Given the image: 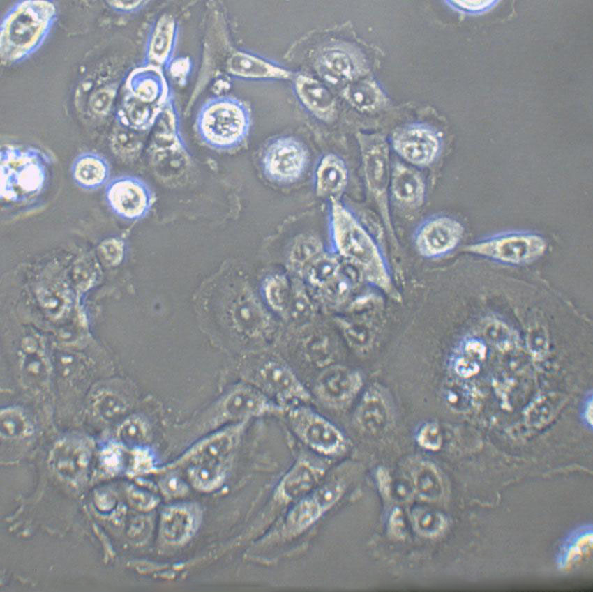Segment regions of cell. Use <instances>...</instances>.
I'll use <instances>...</instances> for the list:
<instances>
[{"mask_svg": "<svg viewBox=\"0 0 593 592\" xmlns=\"http://www.w3.org/2000/svg\"><path fill=\"white\" fill-rule=\"evenodd\" d=\"M310 301L303 289L298 286L292 287V297L287 314L294 319H301L308 316L311 311Z\"/></svg>", "mask_w": 593, "mask_h": 592, "instance_id": "obj_42", "label": "cell"}, {"mask_svg": "<svg viewBox=\"0 0 593 592\" xmlns=\"http://www.w3.org/2000/svg\"><path fill=\"white\" fill-rule=\"evenodd\" d=\"M592 545V533L591 530L584 531L577 534L572 538L566 548L564 555L562 559L563 567H570L580 561L591 549Z\"/></svg>", "mask_w": 593, "mask_h": 592, "instance_id": "obj_38", "label": "cell"}, {"mask_svg": "<svg viewBox=\"0 0 593 592\" xmlns=\"http://www.w3.org/2000/svg\"><path fill=\"white\" fill-rule=\"evenodd\" d=\"M463 231V225L455 218L446 215L432 216L418 227L414 235L415 245L422 256L439 257L456 248Z\"/></svg>", "mask_w": 593, "mask_h": 592, "instance_id": "obj_16", "label": "cell"}, {"mask_svg": "<svg viewBox=\"0 0 593 592\" xmlns=\"http://www.w3.org/2000/svg\"><path fill=\"white\" fill-rule=\"evenodd\" d=\"M285 414L293 434L312 453L330 457L344 450L346 439L343 433L307 404L292 406Z\"/></svg>", "mask_w": 593, "mask_h": 592, "instance_id": "obj_7", "label": "cell"}, {"mask_svg": "<svg viewBox=\"0 0 593 592\" xmlns=\"http://www.w3.org/2000/svg\"><path fill=\"white\" fill-rule=\"evenodd\" d=\"M479 365L476 363L465 358L457 360L455 365L456 372L463 377H470L476 374L479 371Z\"/></svg>", "mask_w": 593, "mask_h": 592, "instance_id": "obj_48", "label": "cell"}, {"mask_svg": "<svg viewBox=\"0 0 593 592\" xmlns=\"http://www.w3.org/2000/svg\"><path fill=\"white\" fill-rule=\"evenodd\" d=\"M94 407L98 416L107 421L121 416L126 410L124 402L111 393H103L98 395L95 400Z\"/></svg>", "mask_w": 593, "mask_h": 592, "instance_id": "obj_39", "label": "cell"}, {"mask_svg": "<svg viewBox=\"0 0 593 592\" xmlns=\"http://www.w3.org/2000/svg\"><path fill=\"white\" fill-rule=\"evenodd\" d=\"M1 433L8 437H17L27 430V422L23 414L15 409H6L1 412Z\"/></svg>", "mask_w": 593, "mask_h": 592, "instance_id": "obj_40", "label": "cell"}, {"mask_svg": "<svg viewBox=\"0 0 593 592\" xmlns=\"http://www.w3.org/2000/svg\"><path fill=\"white\" fill-rule=\"evenodd\" d=\"M192 518L185 510L172 508L163 515L161 531L164 538L171 543L184 540L192 528Z\"/></svg>", "mask_w": 593, "mask_h": 592, "instance_id": "obj_34", "label": "cell"}, {"mask_svg": "<svg viewBox=\"0 0 593 592\" xmlns=\"http://www.w3.org/2000/svg\"><path fill=\"white\" fill-rule=\"evenodd\" d=\"M250 126V114L241 101L219 96L207 100L196 119L197 133L205 144L218 150L239 146L246 138Z\"/></svg>", "mask_w": 593, "mask_h": 592, "instance_id": "obj_3", "label": "cell"}, {"mask_svg": "<svg viewBox=\"0 0 593 592\" xmlns=\"http://www.w3.org/2000/svg\"><path fill=\"white\" fill-rule=\"evenodd\" d=\"M47 159L38 149L6 145L1 151V195L8 202H23L38 195L47 176Z\"/></svg>", "mask_w": 593, "mask_h": 592, "instance_id": "obj_4", "label": "cell"}, {"mask_svg": "<svg viewBox=\"0 0 593 592\" xmlns=\"http://www.w3.org/2000/svg\"><path fill=\"white\" fill-rule=\"evenodd\" d=\"M232 317L237 331L248 337L264 335L270 330L269 317L250 297L239 299L234 303Z\"/></svg>", "mask_w": 593, "mask_h": 592, "instance_id": "obj_27", "label": "cell"}, {"mask_svg": "<svg viewBox=\"0 0 593 592\" xmlns=\"http://www.w3.org/2000/svg\"><path fill=\"white\" fill-rule=\"evenodd\" d=\"M57 19L51 1H21L3 17L0 30V55L3 65L20 62L43 43Z\"/></svg>", "mask_w": 593, "mask_h": 592, "instance_id": "obj_1", "label": "cell"}, {"mask_svg": "<svg viewBox=\"0 0 593 592\" xmlns=\"http://www.w3.org/2000/svg\"><path fill=\"white\" fill-rule=\"evenodd\" d=\"M357 139L367 188L382 216L388 220L391 167L387 142L377 133H359Z\"/></svg>", "mask_w": 593, "mask_h": 592, "instance_id": "obj_9", "label": "cell"}, {"mask_svg": "<svg viewBox=\"0 0 593 592\" xmlns=\"http://www.w3.org/2000/svg\"><path fill=\"white\" fill-rule=\"evenodd\" d=\"M583 415L585 421L590 425H592V397H590L585 406Z\"/></svg>", "mask_w": 593, "mask_h": 592, "instance_id": "obj_53", "label": "cell"}, {"mask_svg": "<svg viewBox=\"0 0 593 592\" xmlns=\"http://www.w3.org/2000/svg\"><path fill=\"white\" fill-rule=\"evenodd\" d=\"M105 197L111 209L129 220L138 219L147 213L153 204V195L141 179L122 176L114 178L107 185Z\"/></svg>", "mask_w": 593, "mask_h": 592, "instance_id": "obj_15", "label": "cell"}, {"mask_svg": "<svg viewBox=\"0 0 593 592\" xmlns=\"http://www.w3.org/2000/svg\"><path fill=\"white\" fill-rule=\"evenodd\" d=\"M75 183L84 189H96L105 184L110 167L104 158L94 153H84L74 160L71 167Z\"/></svg>", "mask_w": 593, "mask_h": 592, "instance_id": "obj_28", "label": "cell"}, {"mask_svg": "<svg viewBox=\"0 0 593 592\" xmlns=\"http://www.w3.org/2000/svg\"><path fill=\"white\" fill-rule=\"evenodd\" d=\"M390 528L393 535L398 538L403 537L405 533V523L402 512L396 509L390 518Z\"/></svg>", "mask_w": 593, "mask_h": 592, "instance_id": "obj_49", "label": "cell"}, {"mask_svg": "<svg viewBox=\"0 0 593 592\" xmlns=\"http://www.w3.org/2000/svg\"><path fill=\"white\" fill-rule=\"evenodd\" d=\"M177 24L169 14L161 15L149 34L146 49V64L159 69L170 66L177 39Z\"/></svg>", "mask_w": 593, "mask_h": 592, "instance_id": "obj_20", "label": "cell"}, {"mask_svg": "<svg viewBox=\"0 0 593 592\" xmlns=\"http://www.w3.org/2000/svg\"><path fill=\"white\" fill-rule=\"evenodd\" d=\"M444 399L446 405L452 410L465 413L474 406L475 396L472 389L467 385L452 382L444 388Z\"/></svg>", "mask_w": 593, "mask_h": 592, "instance_id": "obj_36", "label": "cell"}, {"mask_svg": "<svg viewBox=\"0 0 593 592\" xmlns=\"http://www.w3.org/2000/svg\"><path fill=\"white\" fill-rule=\"evenodd\" d=\"M119 433L124 440L128 442H137L143 439L144 429L140 421L131 419L122 425Z\"/></svg>", "mask_w": 593, "mask_h": 592, "instance_id": "obj_45", "label": "cell"}, {"mask_svg": "<svg viewBox=\"0 0 593 592\" xmlns=\"http://www.w3.org/2000/svg\"><path fill=\"white\" fill-rule=\"evenodd\" d=\"M346 485L338 478L322 482L291 504L269 535V543L285 545L313 527L341 498Z\"/></svg>", "mask_w": 593, "mask_h": 592, "instance_id": "obj_5", "label": "cell"}, {"mask_svg": "<svg viewBox=\"0 0 593 592\" xmlns=\"http://www.w3.org/2000/svg\"><path fill=\"white\" fill-rule=\"evenodd\" d=\"M292 287L283 274H273L266 280L264 295L271 308L279 314H287L292 297Z\"/></svg>", "mask_w": 593, "mask_h": 592, "instance_id": "obj_32", "label": "cell"}, {"mask_svg": "<svg viewBox=\"0 0 593 592\" xmlns=\"http://www.w3.org/2000/svg\"><path fill=\"white\" fill-rule=\"evenodd\" d=\"M389 192L401 206L420 207L426 195L424 179L416 169L396 162L391 167Z\"/></svg>", "mask_w": 593, "mask_h": 592, "instance_id": "obj_22", "label": "cell"}, {"mask_svg": "<svg viewBox=\"0 0 593 592\" xmlns=\"http://www.w3.org/2000/svg\"><path fill=\"white\" fill-rule=\"evenodd\" d=\"M546 249V242L541 235L514 231L488 236L468 245L465 250L499 263L519 265L536 260Z\"/></svg>", "mask_w": 593, "mask_h": 592, "instance_id": "obj_8", "label": "cell"}, {"mask_svg": "<svg viewBox=\"0 0 593 592\" xmlns=\"http://www.w3.org/2000/svg\"><path fill=\"white\" fill-rule=\"evenodd\" d=\"M412 520L416 530L426 537L438 535L446 525V521L441 514L425 508L415 510L412 513Z\"/></svg>", "mask_w": 593, "mask_h": 592, "instance_id": "obj_37", "label": "cell"}, {"mask_svg": "<svg viewBox=\"0 0 593 592\" xmlns=\"http://www.w3.org/2000/svg\"><path fill=\"white\" fill-rule=\"evenodd\" d=\"M166 94L165 80L156 67L144 65L133 70L126 79L124 96L158 112Z\"/></svg>", "mask_w": 593, "mask_h": 592, "instance_id": "obj_18", "label": "cell"}, {"mask_svg": "<svg viewBox=\"0 0 593 592\" xmlns=\"http://www.w3.org/2000/svg\"><path fill=\"white\" fill-rule=\"evenodd\" d=\"M458 7L471 11L485 9L494 3L493 1H453L451 2Z\"/></svg>", "mask_w": 593, "mask_h": 592, "instance_id": "obj_50", "label": "cell"}, {"mask_svg": "<svg viewBox=\"0 0 593 592\" xmlns=\"http://www.w3.org/2000/svg\"><path fill=\"white\" fill-rule=\"evenodd\" d=\"M294 87L299 100L311 114L323 121L333 119L336 111L334 98L320 82L299 74L294 77Z\"/></svg>", "mask_w": 593, "mask_h": 592, "instance_id": "obj_23", "label": "cell"}, {"mask_svg": "<svg viewBox=\"0 0 593 592\" xmlns=\"http://www.w3.org/2000/svg\"><path fill=\"white\" fill-rule=\"evenodd\" d=\"M345 99L361 111L370 112L379 107L381 93L377 86L368 80H353L343 91Z\"/></svg>", "mask_w": 593, "mask_h": 592, "instance_id": "obj_29", "label": "cell"}, {"mask_svg": "<svg viewBox=\"0 0 593 592\" xmlns=\"http://www.w3.org/2000/svg\"><path fill=\"white\" fill-rule=\"evenodd\" d=\"M395 151L406 161L416 166H428L438 155L440 140L431 129L411 125L397 130L392 137Z\"/></svg>", "mask_w": 593, "mask_h": 592, "instance_id": "obj_17", "label": "cell"}, {"mask_svg": "<svg viewBox=\"0 0 593 592\" xmlns=\"http://www.w3.org/2000/svg\"><path fill=\"white\" fill-rule=\"evenodd\" d=\"M105 464L111 469H115L120 462V453L117 449L110 448L103 454Z\"/></svg>", "mask_w": 593, "mask_h": 592, "instance_id": "obj_51", "label": "cell"}, {"mask_svg": "<svg viewBox=\"0 0 593 592\" xmlns=\"http://www.w3.org/2000/svg\"><path fill=\"white\" fill-rule=\"evenodd\" d=\"M303 347L304 355L308 361L319 366L326 362V341L322 337L310 335L305 340Z\"/></svg>", "mask_w": 593, "mask_h": 592, "instance_id": "obj_41", "label": "cell"}, {"mask_svg": "<svg viewBox=\"0 0 593 592\" xmlns=\"http://www.w3.org/2000/svg\"><path fill=\"white\" fill-rule=\"evenodd\" d=\"M322 252V243L316 237L302 236L295 241L290 250V266L292 270L302 274L306 267Z\"/></svg>", "mask_w": 593, "mask_h": 592, "instance_id": "obj_35", "label": "cell"}, {"mask_svg": "<svg viewBox=\"0 0 593 592\" xmlns=\"http://www.w3.org/2000/svg\"><path fill=\"white\" fill-rule=\"evenodd\" d=\"M246 423L241 421L224 428L192 455L189 471L197 487L211 489L222 483Z\"/></svg>", "mask_w": 593, "mask_h": 592, "instance_id": "obj_6", "label": "cell"}, {"mask_svg": "<svg viewBox=\"0 0 593 592\" xmlns=\"http://www.w3.org/2000/svg\"><path fill=\"white\" fill-rule=\"evenodd\" d=\"M256 387L286 411L300 404H308L314 398L294 372L279 360H269L258 369Z\"/></svg>", "mask_w": 593, "mask_h": 592, "instance_id": "obj_10", "label": "cell"}, {"mask_svg": "<svg viewBox=\"0 0 593 592\" xmlns=\"http://www.w3.org/2000/svg\"><path fill=\"white\" fill-rule=\"evenodd\" d=\"M354 422L363 432L375 434L386 430L390 423V409L382 390L369 386L363 393L354 413Z\"/></svg>", "mask_w": 593, "mask_h": 592, "instance_id": "obj_19", "label": "cell"}, {"mask_svg": "<svg viewBox=\"0 0 593 592\" xmlns=\"http://www.w3.org/2000/svg\"><path fill=\"white\" fill-rule=\"evenodd\" d=\"M564 396L548 394L536 400L526 410L527 424L541 427L550 422L564 404Z\"/></svg>", "mask_w": 593, "mask_h": 592, "instance_id": "obj_33", "label": "cell"}, {"mask_svg": "<svg viewBox=\"0 0 593 592\" xmlns=\"http://www.w3.org/2000/svg\"><path fill=\"white\" fill-rule=\"evenodd\" d=\"M313 66L317 73L332 83L353 81L358 73L353 56L338 47H326L315 56Z\"/></svg>", "mask_w": 593, "mask_h": 592, "instance_id": "obj_25", "label": "cell"}, {"mask_svg": "<svg viewBox=\"0 0 593 592\" xmlns=\"http://www.w3.org/2000/svg\"><path fill=\"white\" fill-rule=\"evenodd\" d=\"M285 410L255 386H234L220 400L216 423H238L264 415H283Z\"/></svg>", "mask_w": 593, "mask_h": 592, "instance_id": "obj_11", "label": "cell"}, {"mask_svg": "<svg viewBox=\"0 0 593 592\" xmlns=\"http://www.w3.org/2000/svg\"><path fill=\"white\" fill-rule=\"evenodd\" d=\"M330 232L335 250L363 271L375 284L388 280L382 255L374 239L352 211L338 199H331Z\"/></svg>", "mask_w": 593, "mask_h": 592, "instance_id": "obj_2", "label": "cell"}, {"mask_svg": "<svg viewBox=\"0 0 593 592\" xmlns=\"http://www.w3.org/2000/svg\"><path fill=\"white\" fill-rule=\"evenodd\" d=\"M227 70L234 77L249 79H288L292 73L254 54L237 51L227 59Z\"/></svg>", "mask_w": 593, "mask_h": 592, "instance_id": "obj_21", "label": "cell"}, {"mask_svg": "<svg viewBox=\"0 0 593 592\" xmlns=\"http://www.w3.org/2000/svg\"><path fill=\"white\" fill-rule=\"evenodd\" d=\"M146 1H108L107 3L114 10L124 13L134 12L143 8Z\"/></svg>", "mask_w": 593, "mask_h": 592, "instance_id": "obj_47", "label": "cell"}, {"mask_svg": "<svg viewBox=\"0 0 593 592\" xmlns=\"http://www.w3.org/2000/svg\"><path fill=\"white\" fill-rule=\"evenodd\" d=\"M412 482L415 491L423 499L436 501L443 493L442 479L430 464L421 463L413 471Z\"/></svg>", "mask_w": 593, "mask_h": 592, "instance_id": "obj_31", "label": "cell"}, {"mask_svg": "<svg viewBox=\"0 0 593 592\" xmlns=\"http://www.w3.org/2000/svg\"><path fill=\"white\" fill-rule=\"evenodd\" d=\"M340 271V265L337 258L323 252L306 267L302 275L311 286L322 289L331 282Z\"/></svg>", "mask_w": 593, "mask_h": 592, "instance_id": "obj_30", "label": "cell"}, {"mask_svg": "<svg viewBox=\"0 0 593 592\" xmlns=\"http://www.w3.org/2000/svg\"><path fill=\"white\" fill-rule=\"evenodd\" d=\"M315 176L317 195L338 199L347 185L348 172L344 161L340 157L329 153L320 160Z\"/></svg>", "mask_w": 593, "mask_h": 592, "instance_id": "obj_26", "label": "cell"}, {"mask_svg": "<svg viewBox=\"0 0 593 592\" xmlns=\"http://www.w3.org/2000/svg\"><path fill=\"white\" fill-rule=\"evenodd\" d=\"M89 460V450L82 441L67 439L56 445L51 454L50 464L59 476L73 481L84 474Z\"/></svg>", "mask_w": 593, "mask_h": 592, "instance_id": "obj_24", "label": "cell"}, {"mask_svg": "<svg viewBox=\"0 0 593 592\" xmlns=\"http://www.w3.org/2000/svg\"><path fill=\"white\" fill-rule=\"evenodd\" d=\"M363 384L359 372L344 366H330L315 379L311 393L314 399L325 407L339 409L352 402Z\"/></svg>", "mask_w": 593, "mask_h": 592, "instance_id": "obj_14", "label": "cell"}, {"mask_svg": "<svg viewBox=\"0 0 593 592\" xmlns=\"http://www.w3.org/2000/svg\"><path fill=\"white\" fill-rule=\"evenodd\" d=\"M466 351L472 356L483 358L486 354L485 346L478 340H470L466 344Z\"/></svg>", "mask_w": 593, "mask_h": 592, "instance_id": "obj_52", "label": "cell"}, {"mask_svg": "<svg viewBox=\"0 0 593 592\" xmlns=\"http://www.w3.org/2000/svg\"><path fill=\"white\" fill-rule=\"evenodd\" d=\"M100 252L108 262L114 264L121 260L123 254V247L118 241L110 240L100 245Z\"/></svg>", "mask_w": 593, "mask_h": 592, "instance_id": "obj_46", "label": "cell"}, {"mask_svg": "<svg viewBox=\"0 0 593 592\" xmlns=\"http://www.w3.org/2000/svg\"><path fill=\"white\" fill-rule=\"evenodd\" d=\"M417 440L424 448L436 450L442 444V435L438 425L435 423H428L421 429Z\"/></svg>", "mask_w": 593, "mask_h": 592, "instance_id": "obj_43", "label": "cell"}, {"mask_svg": "<svg viewBox=\"0 0 593 592\" xmlns=\"http://www.w3.org/2000/svg\"><path fill=\"white\" fill-rule=\"evenodd\" d=\"M113 97L112 89L102 88L95 91L89 97L90 109L97 115L106 114L110 107Z\"/></svg>", "mask_w": 593, "mask_h": 592, "instance_id": "obj_44", "label": "cell"}, {"mask_svg": "<svg viewBox=\"0 0 593 592\" xmlns=\"http://www.w3.org/2000/svg\"><path fill=\"white\" fill-rule=\"evenodd\" d=\"M308 154L303 144L291 137H281L264 149L262 169L270 179L280 183L296 181L303 173Z\"/></svg>", "mask_w": 593, "mask_h": 592, "instance_id": "obj_13", "label": "cell"}, {"mask_svg": "<svg viewBox=\"0 0 593 592\" xmlns=\"http://www.w3.org/2000/svg\"><path fill=\"white\" fill-rule=\"evenodd\" d=\"M315 453H301L278 480L273 496L285 507L316 488L324 479L327 465Z\"/></svg>", "mask_w": 593, "mask_h": 592, "instance_id": "obj_12", "label": "cell"}]
</instances>
